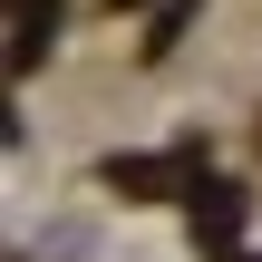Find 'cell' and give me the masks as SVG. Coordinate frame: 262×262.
<instances>
[{
  "label": "cell",
  "mask_w": 262,
  "mask_h": 262,
  "mask_svg": "<svg viewBox=\"0 0 262 262\" xmlns=\"http://www.w3.org/2000/svg\"><path fill=\"white\" fill-rule=\"evenodd\" d=\"M185 165H194V146H185V156H117V165H107V185H117L126 204H146V194H175V175H185Z\"/></svg>",
  "instance_id": "cell-3"
},
{
  "label": "cell",
  "mask_w": 262,
  "mask_h": 262,
  "mask_svg": "<svg viewBox=\"0 0 262 262\" xmlns=\"http://www.w3.org/2000/svg\"><path fill=\"white\" fill-rule=\"evenodd\" d=\"M58 39V0H10V78H29Z\"/></svg>",
  "instance_id": "cell-2"
},
{
  "label": "cell",
  "mask_w": 262,
  "mask_h": 262,
  "mask_svg": "<svg viewBox=\"0 0 262 262\" xmlns=\"http://www.w3.org/2000/svg\"><path fill=\"white\" fill-rule=\"evenodd\" d=\"M185 19H194V0H165V10H156V39H146V58H165V49L185 39Z\"/></svg>",
  "instance_id": "cell-4"
},
{
  "label": "cell",
  "mask_w": 262,
  "mask_h": 262,
  "mask_svg": "<svg viewBox=\"0 0 262 262\" xmlns=\"http://www.w3.org/2000/svg\"><path fill=\"white\" fill-rule=\"evenodd\" d=\"M185 194H194V243H204V253H233L253 194H243V185H185Z\"/></svg>",
  "instance_id": "cell-1"
}]
</instances>
